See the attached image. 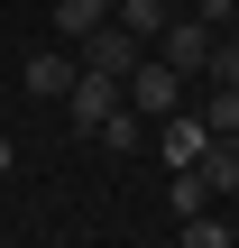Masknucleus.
Wrapping results in <instances>:
<instances>
[{
    "label": "nucleus",
    "mask_w": 239,
    "mask_h": 248,
    "mask_svg": "<svg viewBox=\"0 0 239 248\" xmlns=\"http://www.w3.org/2000/svg\"><path fill=\"white\" fill-rule=\"evenodd\" d=\"M212 37H221V28H212L203 9H175V18H166V37H157V55H166L184 83H203V74H212Z\"/></svg>",
    "instance_id": "nucleus-1"
},
{
    "label": "nucleus",
    "mask_w": 239,
    "mask_h": 248,
    "mask_svg": "<svg viewBox=\"0 0 239 248\" xmlns=\"http://www.w3.org/2000/svg\"><path fill=\"white\" fill-rule=\"evenodd\" d=\"M120 101H129V83H120V74H92V64H83V74H74V92H64V129L101 138V120H111Z\"/></svg>",
    "instance_id": "nucleus-2"
},
{
    "label": "nucleus",
    "mask_w": 239,
    "mask_h": 248,
    "mask_svg": "<svg viewBox=\"0 0 239 248\" xmlns=\"http://www.w3.org/2000/svg\"><path fill=\"white\" fill-rule=\"evenodd\" d=\"M74 55H83L92 74H120V83H129V74H138V55H147V37H138V28H120V18H101Z\"/></svg>",
    "instance_id": "nucleus-3"
},
{
    "label": "nucleus",
    "mask_w": 239,
    "mask_h": 248,
    "mask_svg": "<svg viewBox=\"0 0 239 248\" xmlns=\"http://www.w3.org/2000/svg\"><path fill=\"white\" fill-rule=\"evenodd\" d=\"M74 74H83V55H74V46H37V55L18 64V92H28V101H64V92H74Z\"/></svg>",
    "instance_id": "nucleus-4"
},
{
    "label": "nucleus",
    "mask_w": 239,
    "mask_h": 248,
    "mask_svg": "<svg viewBox=\"0 0 239 248\" xmlns=\"http://www.w3.org/2000/svg\"><path fill=\"white\" fill-rule=\"evenodd\" d=\"M129 101H138L147 120H166V110H184V74H175L166 55H138V74H129Z\"/></svg>",
    "instance_id": "nucleus-5"
},
{
    "label": "nucleus",
    "mask_w": 239,
    "mask_h": 248,
    "mask_svg": "<svg viewBox=\"0 0 239 248\" xmlns=\"http://www.w3.org/2000/svg\"><path fill=\"white\" fill-rule=\"evenodd\" d=\"M147 129H157V120H147L138 101H120V110L101 120V147H111V156H138V147H147Z\"/></svg>",
    "instance_id": "nucleus-6"
},
{
    "label": "nucleus",
    "mask_w": 239,
    "mask_h": 248,
    "mask_svg": "<svg viewBox=\"0 0 239 248\" xmlns=\"http://www.w3.org/2000/svg\"><path fill=\"white\" fill-rule=\"evenodd\" d=\"M111 9H120V0H55V37H64V46H83Z\"/></svg>",
    "instance_id": "nucleus-7"
},
{
    "label": "nucleus",
    "mask_w": 239,
    "mask_h": 248,
    "mask_svg": "<svg viewBox=\"0 0 239 248\" xmlns=\"http://www.w3.org/2000/svg\"><path fill=\"white\" fill-rule=\"evenodd\" d=\"M111 18H120V28H138V37L157 46V37H166V18H175V0H120Z\"/></svg>",
    "instance_id": "nucleus-8"
},
{
    "label": "nucleus",
    "mask_w": 239,
    "mask_h": 248,
    "mask_svg": "<svg viewBox=\"0 0 239 248\" xmlns=\"http://www.w3.org/2000/svg\"><path fill=\"white\" fill-rule=\"evenodd\" d=\"M203 120L212 138H239V83H203Z\"/></svg>",
    "instance_id": "nucleus-9"
},
{
    "label": "nucleus",
    "mask_w": 239,
    "mask_h": 248,
    "mask_svg": "<svg viewBox=\"0 0 239 248\" xmlns=\"http://www.w3.org/2000/svg\"><path fill=\"white\" fill-rule=\"evenodd\" d=\"M203 175H212V193H239V138H212L203 147Z\"/></svg>",
    "instance_id": "nucleus-10"
},
{
    "label": "nucleus",
    "mask_w": 239,
    "mask_h": 248,
    "mask_svg": "<svg viewBox=\"0 0 239 248\" xmlns=\"http://www.w3.org/2000/svg\"><path fill=\"white\" fill-rule=\"evenodd\" d=\"M239 221H212V212H184V248H230Z\"/></svg>",
    "instance_id": "nucleus-11"
},
{
    "label": "nucleus",
    "mask_w": 239,
    "mask_h": 248,
    "mask_svg": "<svg viewBox=\"0 0 239 248\" xmlns=\"http://www.w3.org/2000/svg\"><path fill=\"white\" fill-rule=\"evenodd\" d=\"M203 83H239V28L212 37V74H203Z\"/></svg>",
    "instance_id": "nucleus-12"
},
{
    "label": "nucleus",
    "mask_w": 239,
    "mask_h": 248,
    "mask_svg": "<svg viewBox=\"0 0 239 248\" xmlns=\"http://www.w3.org/2000/svg\"><path fill=\"white\" fill-rule=\"evenodd\" d=\"M203 18L212 28H239V0H203Z\"/></svg>",
    "instance_id": "nucleus-13"
},
{
    "label": "nucleus",
    "mask_w": 239,
    "mask_h": 248,
    "mask_svg": "<svg viewBox=\"0 0 239 248\" xmlns=\"http://www.w3.org/2000/svg\"><path fill=\"white\" fill-rule=\"evenodd\" d=\"M9 166H18V147H9V129H0V175H9Z\"/></svg>",
    "instance_id": "nucleus-14"
}]
</instances>
